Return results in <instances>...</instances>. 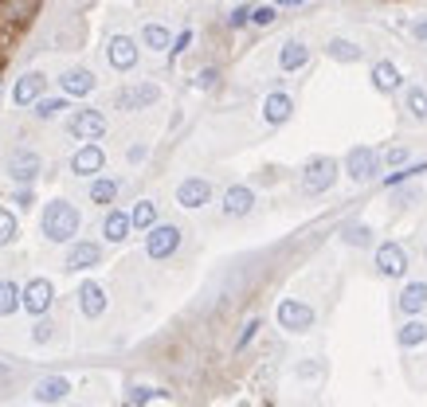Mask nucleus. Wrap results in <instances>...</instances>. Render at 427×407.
I'll use <instances>...</instances> for the list:
<instances>
[{
    "label": "nucleus",
    "mask_w": 427,
    "mask_h": 407,
    "mask_svg": "<svg viewBox=\"0 0 427 407\" xmlns=\"http://www.w3.org/2000/svg\"><path fill=\"white\" fill-rule=\"evenodd\" d=\"M98 259H102L98 243H75L67 251V270H90V266H98Z\"/></svg>",
    "instance_id": "15"
},
{
    "label": "nucleus",
    "mask_w": 427,
    "mask_h": 407,
    "mask_svg": "<svg viewBox=\"0 0 427 407\" xmlns=\"http://www.w3.org/2000/svg\"><path fill=\"white\" fill-rule=\"evenodd\" d=\"M279 4H302V0H279Z\"/></svg>",
    "instance_id": "45"
},
{
    "label": "nucleus",
    "mask_w": 427,
    "mask_h": 407,
    "mask_svg": "<svg viewBox=\"0 0 427 407\" xmlns=\"http://www.w3.org/2000/svg\"><path fill=\"white\" fill-rule=\"evenodd\" d=\"M8 172H12V180H20V184H32V180L39 177V157L32 153V149H16V153L8 157Z\"/></svg>",
    "instance_id": "8"
},
{
    "label": "nucleus",
    "mask_w": 427,
    "mask_h": 407,
    "mask_svg": "<svg viewBox=\"0 0 427 407\" xmlns=\"http://www.w3.org/2000/svg\"><path fill=\"white\" fill-rule=\"evenodd\" d=\"M102 231H106V239L110 243H122L126 235H130V216H126V212H110L106 224H102Z\"/></svg>",
    "instance_id": "23"
},
{
    "label": "nucleus",
    "mask_w": 427,
    "mask_h": 407,
    "mask_svg": "<svg viewBox=\"0 0 427 407\" xmlns=\"http://www.w3.org/2000/svg\"><path fill=\"white\" fill-rule=\"evenodd\" d=\"M20 310V290H16V282H0V317H8V313Z\"/></svg>",
    "instance_id": "27"
},
{
    "label": "nucleus",
    "mask_w": 427,
    "mask_h": 407,
    "mask_svg": "<svg viewBox=\"0 0 427 407\" xmlns=\"http://www.w3.org/2000/svg\"><path fill=\"white\" fill-rule=\"evenodd\" d=\"M279 325H282V329H290V333H306V329L314 325V310H310L306 301L286 298L279 306Z\"/></svg>",
    "instance_id": "6"
},
{
    "label": "nucleus",
    "mask_w": 427,
    "mask_h": 407,
    "mask_svg": "<svg viewBox=\"0 0 427 407\" xmlns=\"http://www.w3.org/2000/svg\"><path fill=\"white\" fill-rule=\"evenodd\" d=\"M188 43H192V32H181V36H177V43H172V55H181Z\"/></svg>",
    "instance_id": "39"
},
{
    "label": "nucleus",
    "mask_w": 427,
    "mask_h": 407,
    "mask_svg": "<svg viewBox=\"0 0 427 407\" xmlns=\"http://www.w3.org/2000/svg\"><path fill=\"white\" fill-rule=\"evenodd\" d=\"M330 55H333L337 63H353V59H361V48H353L349 39H333V43H330Z\"/></svg>",
    "instance_id": "30"
},
{
    "label": "nucleus",
    "mask_w": 427,
    "mask_h": 407,
    "mask_svg": "<svg viewBox=\"0 0 427 407\" xmlns=\"http://www.w3.org/2000/svg\"><path fill=\"white\" fill-rule=\"evenodd\" d=\"M251 204H255V196H251V188H244V184H235V188L224 192V212H228V216H247Z\"/></svg>",
    "instance_id": "18"
},
{
    "label": "nucleus",
    "mask_w": 427,
    "mask_h": 407,
    "mask_svg": "<svg viewBox=\"0 0 427 407\" xmlns=\"http://www.w3.org/2000/svg\"><path fill=\"white\" fill-rule=\"evenodd\" d=\"M67 392H71V384L63 380V376H43V380L32 388V395H36L39 404H55V399H63Z\"/></svg>",
    "instance_id": "17"
},
{
    "label": "nucleus",
    "mask_w": 427,
    "mask_h": 407,
    "mask_svg": "<svg viewBox=\"0 0 427 407\" xmlns=\"http://www.w3.org/2000/svg\"><path fill=\"white\" fill-rule=\"evenodd\" d=\"M146 399H153V388H137V392H134V404H146Z\"/></svg>",
    "instance_id": "43"
},
{
    "label": "nucleus",
    "mask_w": 427,
    "mask_h": 407,
    "mask_svg": "<svg viewBox=\"0 0 427 407\" xmlns=\"http://www.w3.org/2000/svg\"><path fill=\"white\" fill-rule=\"evenodd\" d=\"M79 306H83L86 317H102V310H106V290L98 286V282H83V290H79Z\"/></svg>",
    "instance_id": "16"
},
{
    "label": "nucleus",
    "mask_w": 427,
    "mask_h": 407,
    "mask_svg": "<svg viewBox=\"0 0 427 407\" xmlns=\"http://www.w3.org/2000/svg\"><path fill=\"white\" fill-rule=\"evenodd\" d=\"M196 86H200V90H212V86H216V67H204V71L196 75Z\"/></svg>",
    "instance_id": "35"
},
{
    "label": "nucleus",
    "mask_w": 427,
    "mask_h": 407,
    "mask_svg": "<svg viewBox=\"0 0 427 407\" xmlns=\"http://www.w3.org/2000/svg\"><path fill=\"white\" fill-rule=\"evenodd\" d=\"M333 180H337V161H333V157H314L302 172V188L326 192V188H333Z\"/></svg>",
    "instance_id": "3"
},
{
    "label": "nucleus",
    "mask_w": 427,
    "mask_h": 407,
    "mask_svg": "<svg viewBox=\"0 0 427 407\" xmlns=\"http://www.w3.org/2000/svg\"><path fill=\"white\" fill-rule=\"evenodd\" d=\"M208 196H212V184H208V180H200V177L184 180L181 188H177V204H181V208H204Z\"/></svg>",
    "instance_id": "11"
},
{
    "label": "nucleus",
    "mask_w": 427,
    "mask_h": 407,
    "mask_svg": "<svg viewBox=\"0 0 427 407\" xmlns=\"http://www.w3.org/2000/svg\"><path fill=\"white\" fill-rule=\"evenodd\" d=\"M306 59H310V48H306V43H298V39H290V43H282V51H279L282 71H298V67H302Z\"/></svg>",
    "instance_id": "21"
},
{
    "label": "nucleus",
    "mask_w": 427,
    "mask_h": 407,
    "mask_svg": "<svg viewBox=\"0 0 427 407\" xmlns=\"http://www.w3.org/2000/svg\"><path fill=\"white\" fill-rule=\"evenodd\" d=\"M67 106V102H63V98H43V102H36V118H55V114H59V110Z\"/></svg>",
    "instance_id": "32"
},
{
    "label": "nucleus",
    "mask_w": 427,
    "mask_h": 407,
    "mask_svg": "<svg viewBox=\"0 0 427 407\" xmlns=\"http://www.w3.org/2000/svg\"><path fill=\"white\" fill-rule=\"evenodd\" d=\"M419 341H427V325H424V321H408V325L400 329V345L412 348V345H419Z\"/></svg>",
    "instance_id": "29"
},
{
    "label": "nucleus",
    "mask_w": 427,
    "mask_h": 407,
    "mask_svg": "<svg viewBox=\"0 0 427 407\" xmlns=\"http://www.w3.org/2000/svg\"><path fill=\"white\" fill-rule=\"evenodd\" d=\"M102 165H106V153L98 145H83L71 157V172H79V177H95V172H102Z\"/></svg>",
    "instance_id": "10"
},
{
    "label": "nucleus",
    "mask_w": 427,
    "mask_h": 407,
    "mask_svg": "<svg viewBox=\"0 0 427 407\" xmlns=\"http://www.w3.org/2000/svg\"><path fill=\"white\" fill-rule=\"evenodd\" d=\"M130 228H141V231L157 228V208H153L149 200H141L134 212H130Z\"/></svg>",
    "instance_id": "24"
},
{
    "label": "nucleus",
    "mask_w": 427,
    "mask_h": 407,
    "mask_svg": "<svg viewBox=\"0 0 427 407\" xmlns=\"http://www.w3.org/2000/svg\"><path fill=\"white\" fill-rule=\"evenodd\" d=\"M427 306V282H412V286L400 294V310L404 313H419Z\"/></svg>",
    "instance_id": "22"
},
{
    "label": "nucleus",
    "mask_w": 427,
    "mask_h": 407,
    "mask_svg": "<svg viewBox=\"0 0 427 407\" xmlns=\"http://www.w3.org/2000/svg\"><path fill=\"white\" fill-rule=\"evenodd\" d=\"M141 39H146V48H153V51H169L172 48L169 28H161V24H149L146 32H141Z\"/></svg>",
    "instance_id": "26"
},
{
    "label": "nucleus",
    "mask_w": 427,
    "mask_h": 407,
    "mask_svg": "<svg viewBox=\"0 0 427 407\" xmlns=\"http://www.w3.org/2000/svg\"><path fill=\"white\" fill-rule=\"evenodd\" d=\"M51 294H55V290H51L48 278H32V282H28V286L20 290V306H24V310L32 313V317H39V313H48Z\"/></svg>",
    "instance_id": "5"
},
{
    "label": "nucleus",
    "mask_w": 427,
    "mask_h": 407,
    "mask_svg": "<svg viewBox=\"0 0 427 407\" xmlns=\"http://www.w3.org/2000/svg\"><path fill=\"white\" fill-rule=\"evenodd\" d=\"M67 130L79 137V141H98L106 133V114L102 110H75L67 118Z\"/></svg>",
    "instance_id": "2"
},
{
    "label": "nucleus",
    "mask_w": 427,
    "mask_h": 407,
    "mask_svg": "<svg viewBox=\"0 0 427 407\" xmlns=\"http://www.w3.org/2000/svg\"><path fill=\"white\" fill-rule=\"evenodd\" d=\"M415 36H419V39H427V20H424V24H415Z\"/></svg>",
    "instance_id": "44"
},
{
    "label": "nucleus",
    "mask_w": 427,
    "mask_h": 407,
    "mask_svg": "<svg viewBox=\"0 0 427 407\" xmlns=\"http://www.w3.org/2000/svg\"><path fill=\"white\" fill-rule=\"evenodd\" d=\"M43 86H48V79L39 71H32V75H24L20 83H16V90H12V98H16V106H32L39 95H43Z\"/></svg>",
    "instance_id": "13"
},
{
    "label": "nucleus",
    "mask_w": 427,
    "mask_h": 407,
    "mask_svg": "<svg viewBox=\"0 0 427 407\" xmlns=\"http://www.w3.org/2000/svg\"><path fill=\"white\" fill-rule=\"evenodd\" d=\"M290 110H294L290 95H267V102H263V118H267L270 126H279V121L290 118Z\"/></svg>",
    "instance_id": "20"
},
{
    "label": "nucleus",
    "mask_w": 427,
    "mask_h": 407,
    "mask_svg": "<svg viewBox=\"0 0 427 407\" xmlns=\"http://www.w3.org/2000/svg\"><path fill=\"white\" fill-rule=\"evenodd\" d=\"M377 266H380V275L400 278L404 270H408V259H404V251L396 243H384V247H377Z\"/></svg>",
    "instance_id": "12"
},
{
    "label": "nucleus",
    "mask_w": 427,
    "mask_h": 407,
    "mask_svg": "<svg viewBox=\"0 0 427 407\" xmlns=\"http://www.w3.org/2000/svg\"><path fill=\"white\" fill-rule=\"evenodd\" d=\"M349 243H368V231L365 228H353V231H349Z\"/></svg>",
    "instance_id": "41"
},
{
    "label": "nucleus",
    "mask_w": 427,
    "mask_h": 407,
    "mask_svg": "<svg viewBox=\"0 0 427 407\" xmlns=\"http://www.w3.org/2000/svg\"><path fill=\"white\" fill-rule=\"evenodd\" d=\"M12 239H16V216L0 208V247H8Z\"/></svg>",
    "instance_id": "31"
},
{
    "label": "nucleus",
    "mask_w": 427,
    "mask_h": 407,
    "mask_svg": "<svg viewBox=\"0 0 427 407\" xmlns=\"http://www.w3.org/2000/svg\"><path fill=\"white\" fill-rule=\"evenodd\" d=\"M161 98V90L153 83H137V86H126L118 90V110H141V106H153Z\"/></svg>",
    "instance_id": "7"
},
{
    "label": "nucleus",
    "mask_w": 427,
    "mask_h": 407,
    "mask_svg": "<svg viewBox=\"0 0 427 407\" xmlns=\"http://www.w3.org/2000/svg\"><path fill=\"white\" fill-rule=\"evenodd\" d=\"M373 83H377V90H396L400 86V71L392 63H377L373 67Z\"/></svg>",
    "instance_id": "25"
},
{
    "label": "nucleus",
    "mask_w": 427,
    "mask_h": 407,
    "mask_svg": "<svg viewBox=\"0 0 427 407\" xmlns=\"http://www.w3.org/2000/svg\"><path fill=\"white\" fill-rule=\"evenodd\" d=\"M251 20H255L259 28H270V24H275V8H270V4H263V8H255V12H251Z\"/></svg>",
    "instance_id": "34"
},
{
    "label": "nucleus",
    "mask_w": 427,
    "mask_h": 407,
    "mask_svg": "<svg viewBox=\"0 0 427 407\" xmlns=\"http://www.w3.org/2000/svg\"><path fill=\"white\" fill-rule=\"evenodd\" d=\"M59 86H63V95L83 98V95H90V90H95V75H90V71H67L59 79Z\"/></svg>",
    "instance_id": "19"
},
{
    "label": "nucleus",
    "mask_w": 427,
    "mask_h": 407,
    "mask_svg": "<svg viewBox=\"0 0 427 407\" xmlns=\"http://www.w3.org/2000/svg\"><path fill=\"white\" fill-rule=\"evenodd\" d=\"M408 110H412L415 118H427V95L424 90H412V95H408Z\"/></svg>",
    "instance_id": "33"
},
{
    "label": "nucleus",
    "mask_w": 427,
    "mask_h": 407,
    "mask_svg": "<svg viewBox=\"0 0 427 407\" xmlns=\"http://www.w3.org/2000/svg\"><path fill=\"white\" fill-rule=\"evenodd\" d=\"M247 20H251V8H235V12L228 16V24H232V28H244Z\"/></svg>",
    "instance_id": "37"
},
{
    "label": "nucleus",
    "mask_w": 427,
    "mask_h": 407,
    "mask_svg": "<svg viewBox=\"0 0 427 407\" xmlns=\"http://www.w3.org/2000/svg\"><path fill=\"white\" fill-rule=\"evenodd\" d=\"M16 204H20V208H32V192L20 188V192H16Z\"/></svg>",
    "instance_id": "42"
},
{
    "label": "nucleus",
    "mask_w": 427,
    "mask_h": 407,
    "mask_svg": "<svg viewBox=\"0 0 427 407\" xmlns=\"http://www.w3.org/2000/svg\"><path fill=\"white\" fill-rule=\"evenodd\" d=\"M114 196H118V180H95L90 184V200L95 204H114Z\"/></svg>",
    "instance_id": "28"
},
{
    "label": "nucleus",
    "mask_w": 427,
    "mask_h": 407,
    "mask_svg": "<svg viewBox=\"0 0 427 407\" xmlns=\"http://www.w3.org/2000/svg\"><path fill=\"white\" fill-rule=\"evenodd\" d=\"M43 235L51 243H67L79 235V212H75L67 200H51L48 212H43Z\"/></svg>",
    "instance_id": "1"
},
{
    "label": "nucleus",
    "mask_w": 427,
    "mask_h": 407,
    "mask_svg": "<svg viewBox=\"0 0 427 407\" xmlns=\"http://www.w3.org/2000/svg\"><path fill=\"white\" fill-rule=\"evenodd\" d=\"M32 337H36V345H48V341H51V325H48V321H39L36 329H32Z\"/></svg>",
    "instance_id": "38"
},
{
    "label": "nucleus",
    "mask_w": 427,
    "mask_h": 407,
    "mask_svg": "<svg viewBox=\"0 0 427 407\" xmlns=\"http://www.w3.org/2000/svg\"><path fill=\"white\" fill-rule=\"evenodd\" d=\"M404 149H388V153H384V161H388V165H404Z\"/></svg>",
    "instance_id": "40"
},
{
    "label": "nucleus",
    "mask_w": 427,
    "mask_h": 407,
    "mask_svg": "<svg viewBox=\"0 0 427 407\" xmlns=\"http://www.w3.org/2000/svg\"><path fill=\"white\" fill-rule=\"evenodd\" d=\"M255 333H259V321H247V325H244V333H239V341H235V348H247Z\"/></svg>",
    "instance_id": "36"
},
{
    "label": "nucleus",
    "mask_w": 427,
    "mask_h": 407,
    "mask_svg": "<svg viewBox=\"0 0 427 407\" xmlns=\"http://www.w3.org/2000/svg\"><path fill=\"white\" fill-rule=\"evenodd\" d=\"M345 168H349L353 180H368L377 172V153H373V149H353V153L345 157Z\"/></svg>",
    "instance_id": "14"
},
{
    "label": "nucleus",
    "mask_w": 427,
    "mask_h": 407,
    "mask_svg": "<svg viewBox=\"0 0 427 407\" xmlns=\"http://www.w3.org/2000/svg\"><path fill=\"white\" fill-rule=\"evenodd\" d=\"M177 247H181V228H172V224L149 228V235H146V251H149V259H169Z\"/></svg>",
    "instance_id": "4"
},
{
    "label": "nucleus",
    "mask_w": 427,
    "mask_h": 407,
    "mask_svg": "<svg viewBox=\"0 0 427 407\" xmlns=\"http://www.w3.org/2000/svg\"><path fill=\"white\" fill-rule=\"evenodd\" d=\"M106 59H110V67H118V71H130L137 63V43L130 36H114L110 48H106Z\"/></svg>",
    "instance_id": "9"
}]
</instances>
